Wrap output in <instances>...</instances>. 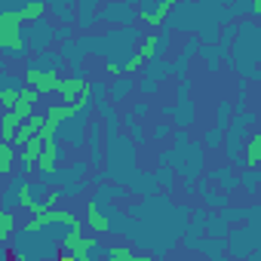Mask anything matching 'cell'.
Segmentation results:
<instances>
[{
	"mask_svg": "<svg viewBox=\"0 0 261 261\" xmlns=\"http://www.w3.org/2000/svg\"><path fill=\"white\" fill-rule=\"evenodd\" d=\"M22 123H25V120H22V114H19V111H13V108H10V111L4 114V123H0V129H4V139H7V142H13V139H16V133H19V126H22Z\"/></svg>",
	"mask_w": 261,
	"mask_h": 261,
	"instance_id": "16",
	"label": "cell"
},
{
	"mask_svg": "<svg viewBox=\"0 0 261 261\" xmlns=\"http://www.w3.org/2000/svg\"><path fill=\"white\" fill-rule=\"evenodd\" d=\"M31 65H34V68H46V71H59V68L65 65V53H46V49H43Z\"/></svg>",
	"mask_w": 261,
	"mask_h": 261,
	"instance_id": "18",
	"label": "cell"
},
{
	"mask_svg": "<svg viewBox=\"0 0 261 261\" xmlns=\"http://www.w3.org/2000/svg\"><path fill=\"white\" fill-rule=\"evenodd\" d=\"M169 136V123H157V129H154V139H166Z\"/></svg>",
	"mask_w": 261,
	"mask_h": 261,
	"instance_id": "30",
	"label": "cell"
},
{
	"mask_svg": "<svg viewBox=\"0 0 261 261\" xmlns=\"http://www.w3.org/2000/svg\"><path fill=\"white\" fill-rule=\"evenodd\" d=\"M133 89H136L133 77H129V74H120V77L108 86V98H111V101H126L129 95H133Z\"/></svg>",
	"mask_w": 261,
	"mask_h": 261,
	"instance_id": "12",
	"label": "cell"
},
{
	"mask_svg": "<svg viewBox=\"0 0 261 261\" xmlns=\"http://www.w3.org/2000/svg\"><path fill=\"white\" fill-rule=\"evenodd\" d=\"M13 148H16V145L7 142V139L0 142V175H4V178L16 169V151H13Z\"/></svg>",
	"mask_w": 261,
	"mask_h": 261,
	"instance_id": "15",
	"label": "cell"
},
{
	"mask_svg": "<svg viewBox=\"0 0 261 261\" xmlns=\"http://www.w3.org/2000/svg\"><path fill=\"white\" fill-rule=\"evenodd\" d=\"M92 89V83L83 77V71L77 68L71 77H62V86H59V95H62V101H68V105H77L86 92Z\"/></svg>",
	"mask_w": 261,
	"mask_h": 261,
	"instance_id": "3",
	"label": "cell"
},
{
	"mask_svg": "<svg viewBox=\"0 0 261 261\" xmlns=\"http://www.w3.org/2000/svg\"><path fill=\"white\" fill-rule=\"evenodd\" d=\"M43 126H46V114H34V117H28V120L19 126V133H16V139H13V145L25 148L37 133H43Z\"/></svg>",
	"mask_w": 261,
	"mask_h": 261,
	"instance_id": "8",
	"label": "cell"
},
{
	"mask_svg": "<svg viewBox=\"0 0 261 261\" xmlns=\"http://www.w3.org/2000/svg\"><path fill=\"white\" fill-rule=\"evenodd\" d=\"M166 40H169L166 34H151V37L139 46V53L145 56V62H148V65H151V62H157V56H160V49L166 46Z\"/></svg>",
	"mask_w": 261,
	"mask_h": 261,
	"instance_id": "13",
	"label": "cell"
},
{
	"mask_svg": "<svg viewBox=\"0 0 261 261\" xmlns=\"http://www.w3.org/2000/svg\"><path fill=\"white\" fill-rule=\"evenodd\" d=\"M86 224L95 230V233H108L114 224H111V218H108V212H105V206H101V200L98 197H92L89 203H86Z\"/></svg>",
	"mask_w": 261,
	"mask_h": 261,
	"instance_id": "6",
	"label": "cell"
},
{
	"mask_svg": "<svg viewBox=\"0 0 261 261\" xmlns=\"http://www.w3.org/2000/svg\"><path fill=\"white\" fill-rule=\"evenodd\" d=\"M46 10H49L46 0H25V4H22L16 13L22 16V22H25V25H34V22H40V19L46 16Z\"/></svg>",
	"mask_w": 261,
	"mask_h": 261,
	"instance_id": "10",
	"label": "cell"
},
{
	"mask_svg": "<svg viewBox=\"0 0 261 261\" xmlns=\"http://www.w3.org/2000/svg\"><path fill=\"white\" fill-rule=\"evenodd\" d=\"M19 95H22V89H0V105L10 111V108H16Z\"/></svg>",
	"mask_w": 261,
	"mask_h": 261,
	"instance_id": "27",
	"label": "cell"
},
{
	"mask_svg": "<svg viewBox=\"0 0 261 261\" xmlns=\"http://www.w3.org/2000/svg\"><path fill=\"white\" fill-rule=\"evenodd\" d=\"M129 4H133V0H129Z\"/></svg>",
	"mask_w": 261,
	"mask_h": 261,
	"instance_id": "33",
	"label": "cell"
},
{
	"mask_svg": "<svg viewBox=\"0 0 261 261\" xmlns=\"http://www.w3.org/2000/svg\"><path fill=\"white\" fill-rule=\"evenodd\" d=\"M255 16H258V22H261V0H252V7H249Z\"/></svg>",
	"mask_w": 261,
	"mask_h": 261,
	"instance_id": "31",
	"label": "cell"
},
{
	"mask_svg": "<svg viewBox=\"0 0 261 261\" xmlns=\"http://www.w3.org/2000/svg\"><path fill=\"white\" fill-rule=\"evenodd\" d=\"M212 178H215V181H221V185H227V191H233V188L240 185V181L230 175V169H212Z\"/></svg>",
	"mask_w": 261,
	"mask_h": 261,
	"instance_id": "26",
	"label": "cell"
},
{
	"mask_svg": "<svg viewBox=\"0 0 261 261\" xmlns=\"http://www.w3.org/2000/svg\"><path fill=\"white\" fill-rule=\"evenodd\" d=\"M209 4H221L224 7V4H230V0H209Z\"/></svg>",
	"mask_w": 261,
	"mask_h": 261,
	"instance_id": "32",
	"label": "cell"
},
{
	"mask_svg": "<svg viewBox=\"0 0 261 261\" xmlns=\"http://www.w3.org/2000/svg\"><path fill=\"white\" fill-rule=\"evenodd\" d=\"M172 10H175V0H157V4H154L148 13H139V19H142L148 28H163Z\"/></svg>",
	"mask_w": 261,
	"mask_h": 261,
	"instance_id": "7",
	"label": "cell"
},
{
	"mask_svg": "<svg viewBox=\"0 0 261 261\" xmlns=\"http://www.w3.org/2000/svg\"><path fill=\"white\" fill-rule=\"evenodd\" d=\"M13 230H16V212L4 209V212H0V243H10Z\"/></svg>",
	"mask_w": 261,
	"mask_h": 261,
	"instance_id": "20",
	"label": "cell"
},
{
	"mask_svg": "<svg viewBox=\"0 0 261 261\" xmlns=\"http://www.w3.org/2000/svg\"><path fill=\"white\" fill-rule=\"evenodd\" d=\"M215 126H221V129L230 126V101H221V105H218V111H215Z\"/></svg>",
	"mask_w": 261,
	"mask_h": 261,
	"instance_id": "25",
	"label": "cell"
},
{
	"mask_svg": "<svg viewBox=\"0 0 261 261\" xmlns=\"http://www.w3.org/2000/svg\"><path fill=\"white\" fill-rule=\"evenodd\" d=\"M25 77H16V74H10V71H4L0 74V89H25Z\"/></svg>",
	"mask_w": 261,
	"mask_h": 261,
	"instance_id": "24",
	"label": "cell"
},
{
	"mask_svg": "<svg viewBox=\"0 0 261 261\" xmlns=\"http://www.w3.org/2000/svg\"><path fill=\"white\" fill-rule=\"evenodd\" d=\"M53 37H59V31L53 28V25H46L43 19L40 22H34V25H28V43L34 46V49H46V40H53Z\"/></svg>",
	"mask_w": 261,
	"mask_h": 261,
	"instance_id": "9",
	"label": "cell"
},
{
	"mask_svg": "<svg viewBox=\"0 0 261 261\" xmlns=\"http://www.w3.org/2000/svg\"><path fill=\"white\" fill-rule=\"evenodd\" d=\"M136 16H139V13L133 10V4H129V0H114V4L101 7V16H98V19L114 22V25H129Z\"/></svg>",
	"mask_w": 261,
	"mask_h": 261,
	"instance_id": "5",
	"label": "cell"
},
{
	"mask_svg": "<svg viewBox=\"0 0 261 261\" xmlns=\"http://www.w3.org/2000/svg\"><path fill=\"white\" fill-rule=\"evenodd\" d=\"M246 166H261V133L246 142Z\"/></svg>",
	"mask_w": 261,
	"mask_h": 261,
	"instance_id": "21",
	"label": "cell"
},
{
	"mask_svg": "<svg viewBox=\"0 0 261 261\" xmlns=\"http://www.w3.org/2000/svg\"><path fill=\"white\" fill-rule=\"evenodd\" d=\"M175 114V123L178 126H188L191 123V98H188V80H181V89H178V108H172Z\"/></svg>",
	"mask_w": 261,
	"mask_h": 261,
	"instance_id": "14",
	"label": "cell"
},
{
	"mask_svg": "<svg viewBox=\"0 0 261 261\" xmlns=\"http://www.w3.org/2000/svg\"><path fill=\"white\" fill-rule=\"evenodd\" d=\"M105 258L108 261H139V255L129 249V246H108L105 249Z\"/></svg>",
	"mask_w": 261,
	"mask_h": 261,
	"instance_id": "22",
	"label": "cell"
},
{
	"mask_svg": "<svg viewBox=\"0 0 261 261\" xmlns=\"http://www.w3.org/2000/svg\"><path fill=\"white\" fill-rule=\"evenodd\" d=\"M126 126H129V133H133V139H136V142L142 145V142H145V133H142V126H139V120H136V111L129 114V117H126Z\"/></svg>",
	"mask_w": 261,
	"mask_h": 261,
	"instance_id": "28",
	"label": "cell"
},
{
	"mask_svg": "<svg viewBox=\"0 0 261 261\" xmlns=\"http://www.w3.org/2000/svg\"><path fill=\"white\" fill-rule=\"evenodd\" d=\"M43 92L40 89H34L31 83L22 89V95H19V101H16V108L13 111H19L22 114V120H28V117H34V105H37V98H40Z\"/></svg>",
	"mask_w": 261,
	"mask_h": 261,
	"instance_id": "11",
	"label": "cell"
},
{
	"mask_svg": "<svg viewBox=\"0 0 261 261\" xmlns=\"http://www.w3.org/2000/svg\"><path fill=\"white\" fill-rule=\"evenodd\" d=\"M28 25L16 10H0V53L10 59H25L31 43H28Z\"/></svg>",
	"mask_w": 261,
	"mask_h": 261,
	"instance_id": "1",
	"label": "cell"
},
{
	"mask_svg": "<svg viewBox=\"0 0 261 261\" xmlns=\"http://www.w3.org/2000/svg\"><path fill=\"white\" fill-rule=\"evenodd\" d=\"M92 252H101L98 249V240L95 237H83L80 230H65L62 233V246H59V255L65 258V261H89L92 258Z\"/></svg>",
	"mask_w": 261,
	"mask_h": 261,
	"instance_id": "2",
	"label": "cell"
},
{
	"mask_svg": "<svg viewBox=\"0 0 261 261\" xmlns=\"http://www.w3.org/2000/svg\"><path fill=\"white\" fill-rule=\"evenodd\" d=\"M221 139H224V129H221V126L209 129V133H206V148H218V145H221Z\"/></svg>",
	"mask_w": 261,
	"mask_h": 261,
	"instance_id": "29",
	"label": "cell"
},
{
	"mask_svg": "<svg viewBox=\"0 0 261 261\" xmlns=\"http://www.w3.org/2000/svg\"><path fill=\"white\" fill-rule=\"evenodd\" d=\"M43 148H46V139L37 133V136H34V139H31V142L22 148V160H28V163H37V160H40V154H43Z\"/></svg>",
	"mask_w": 261,
	"mask_h": 261,
	"instance_id": "19",
	"label": "cell"
},
{
	"mask_svg": "<svg viewBox=\"0 0 261 261\" xmlns=\"http://www.w3.org/2000/svg\"><path fill=\"white\" fill-rule=\"evenodd\" d=\"M25 80H28L34 89H40L43 95L59 92V86H62L59 71H46V68H34V65H28V68H25Z\"/></svg>",
	"mask_w": 261,
	"mask_h": 261,
	"instance_id": "4",
	"label": "cell"
},
{
	"mask_svg": "<svg viewBox=\"0 0 261 261\" xmlns=\"http://www.w3.org/2000/svg\"><path fill=\"white\" fill-rule=\"evenodd\" d=\"M77 4H80V13H77L80 19H77V25L86 31V28H92V22H95V16H98V13H95L98 0H77Z\"/></svg>",
	"mask_w": 261,
	"mask_h": 261,
	"instance_id": "17",
	"label": "cell"
},
{
	"mask_svg": "<svg viewBox=\"0 0 261 261\" xmlns=\"http://www.w3.org/2000/svg\"><path fill=\"white\" fill-rule=\"evenodd\" d=\"M258 185H261V169H258V166H246V169H243V178H240V188L255 191Z\"/></svg>",
	"mask_w": 261,
	"mask_h": 261,
	"instance_id": "23",
	"label": "cell"
}]
</instances>
